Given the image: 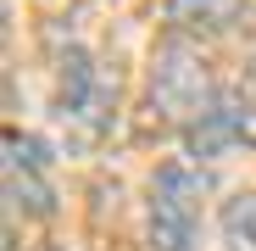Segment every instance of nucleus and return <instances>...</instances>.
Listing matches in <instances>:
<instances>
[{"mask_svg": "<svg viewBox=\"0 0 256 251\" xmlns=\"http://www.w3.org/2000/svg\"><path fill=\"white\" fill-rule=\"evenodd\" d=\"M218 101L223 95H218V84H212L206 56L190 45L184 34H167L162 51H156V62H150V106L167 123H178V129H195Z\"/></svg>", "mask_w": 256, "mask_h": 251, "instance_id": "1", "label": "nucleus"}, {"mask_svg": "<svg viewBox=\"0 0 256 251\" xmlns=\"http://www.w3.org/2000/svg\"><path fill=\"white\" fill-rule=\"evenodd\" d=\"M200 201H206V173L195 162H167L150 179V251H190L200 234Z\"/></svg>", "mask_w": 256, "mask_h": 251, "instance_id": "2", "label": "nucleus"}, {"mask_svg": "<svg viewBox=\"0 0 256 251\" xmlns=\"http://www.w3.org/2000/svg\"><path fill=\"white\" fill-rule=\"evenodd\" d=\"M62 117L72 123L84 140L106 134L112 117H117V78H106L84 51H72L62 62Z\"/></svg>", "mask_w": 256, "mask_h": 251, "instance_id": "3", "label": "nucleus"}, {"mask_svg": "<svg viewBox=\"0 0 256 251\" xmlns=\"http://www.w3.org/2000/svg\"><path fill=\"white\" fill-rule=\"evenodd\" d=\"M39 167H45V156H39V140H22L17 129L6 134V195L17 206H28V212H50V184L39 179Z\"/></svg>", "mask_w": 256, "mask_h": 251, "instance_id": "4", "label": "nucleus"}, {"mask_svg": "<svg viewBox=\"0 0 256 251\" xmlns=\"http://www.w3.org/2000/svg\"><path fill=\"white\" fill-rule=\"evenodd\" d=\"M245 12V0H167V23H173V34H223L234 28Z\"/></svg>", "mask_w": 256, "mask_h": 251, "instance_id": "5", "label": "nucleus"}, {"mask_svg": "<svg viewBox=\"0 0 256 251\" xmlns=\"http://www.w3.org/2000/svg\"><path fill=\"white\" fill-rule=\"evenodd\" d=\"M223 245L228 251H256V190H240L223 206Z\"/></svg>", "mask_w": 256, "mask_h": 251, "instance_id": "6", "label": "nucleus"}]
</instances>
